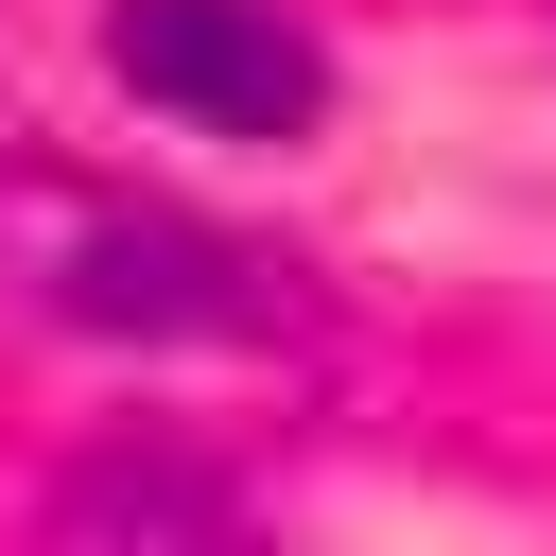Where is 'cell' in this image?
Segmentation results:
<instances>
[{
  "label": "cell",
  "mask_w": 556,
  "mask_h": 556,
  "mask_svg": "<svg viewBox=\"0 0 556 556\" xmlns=\"http://www.w3.org/2000/svg\"><path fill=\"white\" fill-rule=\"evenodd\" d=\"M17 556H278V521H261L208 452H174V434H104V452H70V469L35 486Z\"/></svg>",
  "instance_id": "cell-3"
},
{
  "label": "cell",
  "mask_w": 556,
  "mask_h": 556,
  "mask_svg": "<svg viewBox=\"0 0 556 556\" xmlns=\"http://www.w3.org/2000/svg\"><path fill=\"white\" fill-rule=\"evenodd\" d=\"M104 70H122V104H156L191 139H313L330 122V52L295 0H104Z\"/></svg>",
  "instance_id": "cell-2"
},
{
  "label": "cell",
  "mask_w": 556,
  "mask_h": 556,
  "mask_svg": "<svg viewBox=\"0 0 556 556\" xmlns=\"http://www.w3.org/2000/svg\"><path fill=\"white\" fill-rule=\"evenodd\" d=\"M0 330L52 348H295L313 278L139 174L87 156H0Z\"/></svg>",
  "instance_id": "cell-1"
}]
</instances>
